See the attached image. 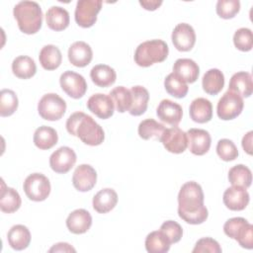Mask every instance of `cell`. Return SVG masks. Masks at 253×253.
<instances>
[{"label": "cell", "mask_w": 253, "mask_h": 253, "mask_svg": "<svg viewBox=\"0 0 253 253\" xmlns=\"http://www.w3.org/2000/svg\"><path fill=\"white\" fill-rule=\"evenodd\" d=\"M216 153L221 160L228 162L237 158L238 149L232 140L222 138L216 144Z\"/></svg>", "instance_id": "cell-41"}, {"label": "cell", "mask_w": 253, "mask_h": 253, "mask_svg": "<svg viewBox=\"0 0 253 253\" xmlns=\"http://www.w3.org/2000/svg\"><path fill=\"white\" fill-rule=\"evenodd\" d=\"M61 89L71 98L80 99L87 91V83L85 78L74 71H64L59 78Z\"/></svg>", "instance_id": "cell-10"}, {"label": "cell", "mask_w": 253, "mask_h": 253, "mask_svg": "<svg viewBox=\"0 0 253 253\" xmlns=\"http://www.w3.org/2000/svg\"><path fill=\"white\" fill-rule=\"evenodd\" d=\"M170 246V241L160 230L148 233L145 238V249L149 253H166Z\"/></svg>", "instance_id": "cell-35"}, {"label": "cell", "mask_w": 253, "mask_h": 253, "mask_svg": "<svg viewBox=\"0 0 253 253\" xmlns=\"http://www.w3.org/2000/svg\"><path fill=\"white\" fill-rule=\"evenodd\" d=\"M243 107V98L238 94L227 90L218 100L216 114L220 120L230 121L241 114Z\"/></svg>", "instance_id": "cell-8"}, {"label": "cell", "mask_w": 253, "mask_h": 253, "mask_svg": "<svg viewBox=\"0 0 253 253\" xmlns=\"http://www.w3.org/2000/svg\"><path fill=\"white\" fill-rule=\"evenodd\" d=\"M66 111L65 101L55 93H47L43 95L39 104V115L46 121H58L60 120Z\"/></svg>", "instance_id": "cell-6"}, {"label": "cell", "mask_w": 253, "mask_h": 253, "mask_svg": "<svg viewBox=\"0 0 253 253\" xmlns=\"http://www.w3.org/2000/svg\"><path fill=\"white\" fill-rule=\"evenodd\" d=\"M76 159V153L72 148L61 146L50 155L49 166L55 173L65 174L74 166Z\"/></svg>", "instance_id": "cell-12"}, {"label": "cell", "mask_w": 253, "mask_h": 253, "mask_svg": "<svg viewBox=\"0 0 253 253\" xmlns=\"http://www.w3.org/2000/svg\"><path fill=\"white\" fill-rule=\"evenodd\" d=\"M173 73L186 83H194L199 77L200 67L191 58H179L174 62Z\"/></svg>", "instance_id": "cell-21"}, {"label": "cell", "mask_w": 253, "mask_h": 253, "mask_svg": "<svg viewBox=\"0 0 253 253\" xmlns=\"http://www.w3.org/2000/svg\"><path fill=\"white\" fill-rule=\"evenodd\" d=\"M67 131L77 136L83 143L90 146L100 145L105 139V132L94 119L83 112H75L69 116L65 124Z\"/></svg>", "instance_id": "cell-2"}, {"label": "cell", "mask_w": 253, "mask_h": 253, "mask_svg": "<svg viewBox=\"0 0 253 253\" xmlns=\"http://www.w3.org/2000/svg\"><path fill=\"white\" fill-rule=\"evenodd\" d=\"M189 114L190 118L196 123H208L212 118V105L206 98H197L191 103Z\"/></svg>", "instance_id": "cell-24"}, {"label": "cell", "mask_w": 253, "mask_h": 253, "mask_svg": "<svg viewBox=\"0 0 253 253\" xmlns=\"http://www.w3.org/2000/svg\"><path fill=\"white\" fill-rule=\"evenodd\" d=\"M171 39L179 51H189L195 45L196 33L190 24L180 23L174 28Z\"/></svg>", "instance_id": "cell-13"}, {"label": "cell", "mask_w": 253, "mask_h": 253, "mask_svg": "<svg viewBox=\"0 0 253 253\" xmlns=\"http://www.w3.org/2000/svg\"><path fill=\"white\" fill-rule=\"evenodd\" d=\"M160 231L168 238L171 244L181 240L183 235L182 226L174 220H166L160 226Z\"/></svg>", "instance_id": "cell-43"}, {"label": "cell", "mask_w": 253, "mask_h": 253, "mask_svg": "<svg viewBox=\"0 0 253 253\" xmlns=\"http://www.w3.org/2000/svg\"><path fill=\"white\" fill-rule=\"evenodd\" d=\"M165 149L171 153H183L188 147L187 133L178 126L165 128L159 138Z\"/></svg>", "instance_id": "cell-11"}, {"label": "cell", "mask_w": 253, "mask_h": 253, "mask_svg": "<svg viewBox=\"0 0 253 253\" xmlns=\"http://www.w3.org/2000/svg\"><path fill=\"white\" fill-rule=\"evenodd\" d=\"M45 21L50 30L55 32L63 31L69 26V13L62 7L52 6L46 11Z\"/></svg>", "instance_id": "cell-26"}, {"label": "cell", "mask_w": 253, "mask_h": 253, "mask_svg": "<svg viewBox=\"0 0 253 253\" xmlns=\"http://www.w3.org/2000/svg\"><path fill=\"white\" fill-rule=\"evenodd\" d=\"M131 93V106L128 113L131 116L137 117L145 113L149 100V93L143 86H133L130 89Z\"/></svg>", "instance_id": "cell-29"}, {"label": "cell", "mask_w": 253, "mask_h": 253, "mask_svg": "<svg viewBox=\"0 0 253 253\" xmlns=\"http://www.w3.org/2000/svg\"><path fill=\"white\" fill-rule=\"evenodd\" d=\"M101 0H79L76 4L74 18L78 26L90 28L97 21V15L102 8Z\"/></svg>", "instance_id": "cell-9"}, {"label": "cell", "mask_w": 253, "mask_h": 253, "mask_svg": "<svg viewBox=\"0 0 253 253\" xmlns=\"http://www.w3.org/2000/svg\"><path fill=\"white\" fill-rule=\"evenodd\" d=\"M112 98L116 110L120 113L128 112L131 106V93L130 90L126 89L124 86L115 87L109 94Z\"/></svg>", "instance_id": "cell-38"}, {"label": "cell", "mask_w": 253, "mask_h": 253, "mask_svg": "<svg viewBox=\"0 0 253 253\" xmlns=\"http://www.w3.org/2000/svg\"><path fill=\"white\" fill-rule=\"evenodd\" d=\"M93 83L99 87H109L116 82L117 73L115 69L107 64H97L90 71Z\"/></svg>", "instance_id": "cell-27"}, {"label": "cell", "mask_w": 253, "mask_h": 253, "mask_svg": "<svg viewBox=\"0 0 253 253\" xmlns=\"http://www.w3.org/2000/svg\"><path fill=\"white\" fill-rule=\"evenodd\" d=\"M252 136H253V131L250 130L248 131L242 138V147L244 149V151L251 155L252 154Z\"/></svg>", "instance_id": "cell-45"}, {"label": "cell", "mask_w": 253, "mask_h": 253, "mask_svg": "<svg viewBox=\"0 0 253 253\" xmlns=\"http://www.w3.org/2000/svg\"><path fill=\"white\" fill-rule=\"evenodd\" d=\"M76 250L66 242H59L54 244L48 252H75Z\"/></svg>", "instance_id": "cell-46"}, {"label": "cell", "mask_w": 253, "mask_h": 253, "mask_svg": "<svg viewBox=\"0 0 253 253\" xmlns=\"http://www.w3.org/2000/svg\"><path fill=\"white\" fill-rule=\"evenodd\" d=\"M26 196L34 202L44 201L50 193V182L42 173L30 174L23 185Z\"/></svg>", "instance_id": "cell-7"}, {"label": "cell", "mask_w": 253, "mask_h": 253, "mask_svg": "<svg viewBox=\"0 0 253 253\" xmlns=\"http://www.w3.org/2000/svg\"><path fill=\"white\" fill-rule=\"evenodd\" d=\"M57 132L50 126H42L38 127L34 133V143L38 148L42 150L52 148L57 143Z\"/></svg>", "instance_id": "cell-31"}, {"label": "cell", "mask_w": 253, "mask_h": 253, "mask_svg": "<svg viewBox=\"0 0 253 253\" xmlns=\"http://www.w3.org/2000/svg\"><path fill=\"white\" fill-rule=\"evenodd\" d=\"M156 115L160 121L170 126H177L183 117L182 107L168 99L162 100L156 110Z\"/></svg>", "instance_id": "cell-17"}, {"label": "cell", "mask_w": 253, "mask_h": 253, "mask_svg": "<svg viewBox=\"0 0 253 253\" xmlns=\"http://www.w3.org/2000/svg\"><path fill=\"white\" fill-rule=\"evenodd\" d=\"M233 43L235 47L241 51H250L253 46L252 31L248 28L238 29L234 33Z\"/></svg>", "instance_id": "cell-40"}, {"label": "cell", "mask_w": 253, "mask_h": 253, "mask_svg": "<svg viewBox=\"0 0 253 253\" xmlns=\"http://www.w3.org/2000/svg\"><path fill=\"white\" fill-rule=\"evenodd\" d=\"M204 192L195 181L182 185L178 194V214L190 224H201L207 220L209 211L204 205Z\"/></svg>", "instance_id": "cell-1"}, {"label": "cell", "mask_w": 253, "mask_h": 253, "mask_svg": "<svg viewBox=\"0 0 253 253\" xmlns=\"http://www.w3.org/2000/svg\"><path fill=\"white\" fill-rule=\"evenodd\" d=\"M19 101L16 93L10 89H2L0 92V116L9 117L18 109Z\"/></svg>", "instance_id": "cell-39"}, {"label": "cell", "mask_w": 253, "mask_h": 253, "mask_svg": "<svg viewBox=\"0 0 253 253\" xmlns=\"http://www.w3.org/2000/svg\"><path fill=\"white\" fill-rule=\"evenodd\" d=\"M92 58V48L85 42H75L68 48V59L76 67H85L91 62Z\"/></svg>", "instance_id": "cell-20"}, {"label": "cell", "mask_w": 253, "mask_h": 253, "mask_svg": "<svg viewBox=\"0 0 253 253\" xmlns=\"http://www.w3.org/2000/svg\"><path fill=\"white\" fill-rule=\"evenodd\" d=\"M165 128L164 125L156 122L155 120L145 119L139 123L137 132L139 137L144 140H148L150 138L159 139Z\"/></svg>", "instance_id": "cell-36"}, {"label": "cell", "mask_w": 253, "mask_h": 253, "mask_svg": "<svg viewBox=\"0 0 253 253\" xmlns=\"http://www.w3.org/2000/svg\"><path fill=\"white\" fill-rule=\"evenodd\" d=\"M139 4L148 11H154L162 4L161 0H140Z\"/></svg>", "instance_id": "cell-47"}, {"label": "cell", "mask_w": 253, "mask_h": 253, "mask_svg": "<svg viewBox=\"0 0 253 253\" xmlns=\"http://www.w3.org/2000/svg\"><path fill=\"white\" fill-rule=\"evenodd\" d=\"M215 10L220 18L232 19L240 10V2L238 0H218Z\"/></svg>", "instance_id": "cell-42"}, {"label": "cell", "mask_w": 253, "mask_h": 253, "mask_svg": "<svg viewBox=\"0 0 253 253\" xmlns=\"http://www.w3.org/2000/svg\"><path fill=\"white\" fill-rule=\"evenodd\" d=\"M228 180L232 186L247 189L252 183L251 170L243 164H237L229 169Z\"/></svg>", "instance_id": "cell-34"}, {"label": "cell", "mask_w": 253, "mask_h": 253, "mask_svg": "<svg viewBox=\"0 0 253 253\" xmlns=\"http://www.w3.org/2000/svg\"><path fill=\"white\" fill-rule=\"evenodd\" d=\"M189 150L195 155L206 154L211 147V138L208 130L202 128H190L187 132Z\"/></svg>", "instance_id": "cell-15"}, {"label": "cell", "mask_w": 253, "mask_h": 253, "mask_svg": "<svg viewBox=\"0 0 253 253\" xmlns=\"http://www.w3.org/2000/svg\"><path fill=\"white\" fill-rule=\"evenodd\" d=\"M224 233L246 249L253 248V226L243 217H232L223 225Z\"/></svg>", "instance_id": "cell-5"}, {"label": "cell", "mask_w": 253, "mask_h": 253, "mask_svg": "<svg viewBox=\"0 0 253 253\" xmlns=\"http://www.w3.org/2000/svg\"><path fill=\"white\" fill-rule=\"evenodd\" d=\"M223 204L230 211H243L249 204V194L246 189L232 186L223 193Z\"/></svg>", "instance_id": "cell-18"}, {"label": "cell", "mask_w": 253, "mask_h": 253, "mask_svg": "<svg viewBox=\"0 0 253 253\" xmlns=\"http://www.w3.org/2000/svg\"><path fill=\"white\" fill-rule=\"evenodd\" d=\"M169 53L167 43L162 40H150L138 44L134 51V61L138 66L148 67L164 61Z\"/></svg>", "instance_id": "cell-4"}, {"label": "cell", "mask_w": 253, "mask_h": 253, "mask_svg": "<svg viewBox=\"0 0 253 253\" xmlns=\"http://www.w3.org/2000/svg\"><path fill=\"white\" fill-rule=\"evenodd\" d=\"M13 74L20 79L32 78L37 72L35 60L27 55L17 56L12 62Z\"/></svg>", "instance_id": "cell-32"}, {"label": "cell", "mask_w": 253, "mask_h": 253, "mask_svg": "<svg viewBox=\"0 0 253 253\" xmlns=\"http://www.w3.org/2000/svg\"><path fill=\"white\" fill-rule=\"evenodd\" d=\"M22 200L19 193L10 187H6L2 181V190L0 197V209L3 212L12 213L18 211L21 207Z\"/></svg>", "instance_id": "cell-33"}, {"label": "cell", "mask_w": 253, "mask_h": 253, "mask_svg": "<svg viewBox=\"0 0 253 253\" xmlns=\"http://www.w3.org/2000/svg\"><path fill=\"white\" fill-rule=\"evenodd\" d=\"M192 252L193 253H205V252L220 253L221 247L216 240L211 237H203L196 242Z\"/></svg>", "instance_id": "cell-44"}, {"label": "cell", "mask_w": 253, "mask_h": 253, "mask_svg": "<svg viewBox=\"0 0 253 253\" xmlns=\"http://www.w3.org/2000/svg\"><path fill=\"white\" fill-rule=\"evenodd\" d=\"M202 86L209 95L218 94L224 86V75L217 68L209 69L203 76Z\"/></svg>", "instance_id": "cell-28"}, {"label": "cell", "mask_w": 253, "mask_h": 253, "mask_svg": "<svg viewBox=\"0 0 253 253\" xmlns=\"http://www.w3.org/2000/svg\"><path fill=\"white\" fill-rule=\"evenodd\" d=\"M97 182L96 170L89 164H81L76 167L73 176L72 184L79 192H88L94 188Z\"/></svg>", "instance_id": "cell-14"}, {"label": "cell", "mask_w": 253, "mask_h": 253, "mask_svg": "<svg viewBox=\"0 0 253 253\" xmlns=\"http://www.w3.org/2000/svg\"><path fill=\"white\" fill-rule=\"evenodd\" d=\"M228 90L232 91L242 98H248L253 92V81L250 73L239 71L234 73L229 81Z\"/></svg>", "instance_id": "cell-23"}, {"label": "cell", "mask_w": 253, "mask_h": 253, "mask_svg": "<svg viewBox=\"0 0 253 253\" xmlns=\"http://www.w3.org/2000/svg\"><path fill=\"white\" fill-rule=\"evenodd\" d=\"M164 87L169 95L178 99L184 98L189 90L187 83L173 72L166 76L164 80Z\"/></svg>", "instance_id": "cell-37"}, {"label": "cell", "mask_w": 253, "mask_h": 253, "mask_svg": "<svg viewBox=\"0 0 253 253\" xmlns=\"http://www.w3.org/2000/svg\"><path fill=\"white\" fill-rule=\"evenodd\" d=\"M87 108L98 118L106 120L114 115L115 105L109 95L97 93L92 95L87 101Z\"/></svg>", "instance_id": "cell-16"}, {"label": "cell", "mask_w": 253, "mask_h": 253, "mask_svg": "<svg viewBox=\"0 0 253 253\" xmlns=\"http://www.w3.org/2000/svg\"><path fill=\"white\" fill-rule=\"evenodd\" d=\"M118 203V194L114 189L104 188L100 190L93 198V209L99 213L111 211Z\"/></svg>", "instance_id": "cell-22"}, {"label": "cell", "mask_w": 253, "mask_h": 253, "mask_svg": "<svg viewBox=\"0 0 253 253\" xmlns=\"http://www.w3.org/2000/svg\"><path fill=\"white\" fill-rule=\"evenodd\" d=\"M92 225V216L84 209H77L69 213L66 218L68 230L74 234H83L87 232Z\"/></svg>", "instance_id": "cell-19"}, {"label": "cell", "mask_w": 253, "mask_h": 253, "mask_svg": "<svg viewBox=\"0 0 253 253\" xmlns=\"http://www.w3.org/2000/svg\"><path fill=\"white\" fill-rule=\"evenodd\" d=\"M19 30L27 35H34L40 31L42 24V11L35 1H20L13 9Z\"/></svg>", "instance_id": "cell-3"}, {"label": "cell", "mask_w": 253, "mask_h": 253, "mask_svg": "<svg viewBox=\"0 0 253 253\" xmlns=\"http://www.w3.org/2000/svg\"><path fill=\"white\" fill-rule=\"evenodd\" d=\"M7 240L11 248L21 251L30 245L31 232L27 226L23 224H16L9 229L7 233Z\"/></svg>", "instance_id": "cell-25"}, {"label": "cell", "mask_w": 253, "mask_h": 253, "mask_svg": "<svg viewBox=\"0 0 253 253\" xmlns=\"http://www.w3.org/2000/svg\"><path fill=\"white\" fill-rule=\"evenodd\" d=\"M39 60L43 69L54 70L61 64L62 54L57 46L53 44H46L41 49Z\"/></svg>", "instance_id": "cell-30"}]
</instances>
